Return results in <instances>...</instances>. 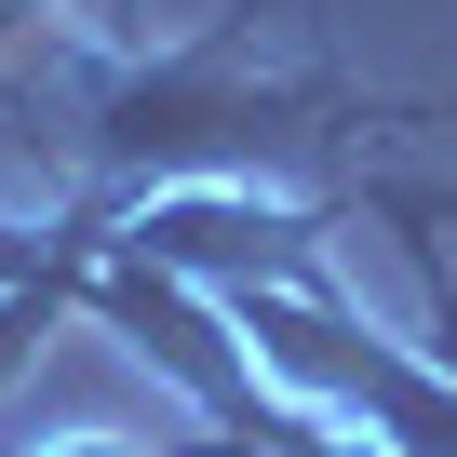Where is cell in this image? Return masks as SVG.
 Returning <instances> with one entry per match:
<instances>
[{
    "label": "cell",
    "mask_w": 457,
    "mask_h": 457,
    "mask_svg": "<svg viewBox=\"0 0 457 457\" xmlns=\"http://www.w3.org/2000/svg\"><path fill=\"white\" fill-rule=\"evenodd\" d=\"M283 0H215L188 41H135V28H54L28 68L54 95L41 148H54V215H95L121 228L135 202L162 188H283L310 175L323 148L350 135H390V121H430L403 95H363L350 68L296 54V68H256V28Z\"/></svg>",
    "instance_id": "cell-1"
},
{
    "label": "cell",
    "mask_w": 457,
    "mask_h": 457,
    "mask_svg": "<svg viewBox=\"0 0 457 457\" xmlns=\"http://www.w3.org/2000/svg\"><path fill=\"white\" fill-rule=\"evenodd\" d=\"M28 457H243V444H135V430H68V444H28Z\"/></svg>",
    "instance_id": "cell-2"
},
{
    "label": "cell",
    "mask_w": 457,
    "mask_h": 457,
    "mask_svg": "<svg viewBox=\"0 0 457 457\" xmlns=\"http://www.w3.org/2000/svg\"><path fill=\"white\" fill-rule=\"evenodd\" d=\"M95 28H121V0H95Z\"/></svg>",
    "instance_id": "cell-3"
}]
</instances>
